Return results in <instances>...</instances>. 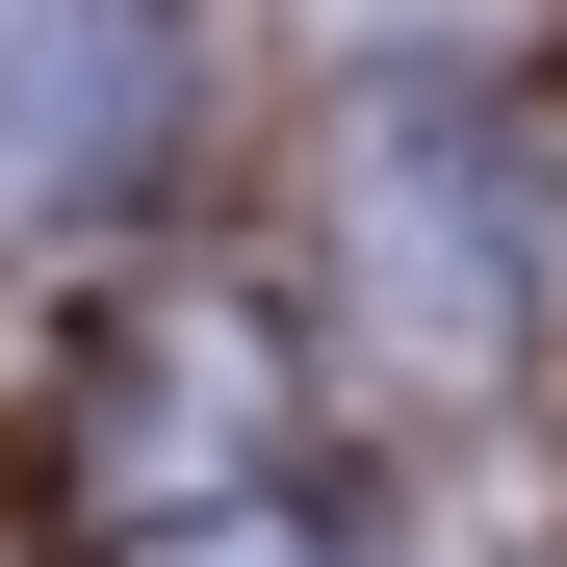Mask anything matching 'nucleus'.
<instances>
[{
	"label": "nucleus",
	"instance_id": "3",
	"mask_svg": "<svg viewBox=\"0 0 567 567\" xmlns=\"http://www.w3.org/2000/svg\"><path fill=\"white\" fill-rule=\"evenodd\" d=\"M155 439H181V491H233V464H258V361H233L207 310H155V336L104 361V491H155Z\"/></svg>",
	"mask_w": 567,
	"mask_h": 567
},
{
	"label": "nucleus",
	"instance_id": "1",
	"mask_svg": "<svg viewBox=\"0 0 567 567\" xmlns=\"http://www.w3.org/2000/svg\"><path fill=\"white\" fill-rule=\"evenodd\" d=\"M181 155V27L155 0H0V233H78Z\"/></svg>",
	"mask_w": 567,
	"mask_h": 567
},
{
	"label": "nucleus",
	"instance_id": "2",
	"mask_svg": "<svg viewBox=\"0 0 567 567\" xmlns=\"http://www.w3.org/2000/svg\"><path fill=\"white\" fill-rule=\"evenodd\" d=\"M361 284H388V336H439V361H491V336H516V207L464 181L439 104L361 130Z\"/></svg>",
	"mask_w": 567,
	"mask_h": 567
},
{
	"label": "nucleus",
	"instance_id": "4",
	"mask_svg": "<svg viewBox=\"0 0 567 567\" xmlns=\"http://www.w3.org/2000/svg\"><path fill=\"white\" fill-rule=\"evenodd\" d=\"M104 567H361L310 491H258V464H233V491H155V516H104Z\"/></svg>",
	"mask_w": 567,
	"mask_h": 567
}]
</instances>
